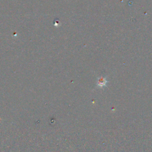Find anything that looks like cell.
I'll list each match as a JSON object with an SVG mask.
<instances>
[{"instance_id": "cell-1", "label": "cell", "mask_w": 152, "mask_h": 152, "mask_svg": "<svg viewBox=\"0 0 152 152\" xmlns=\"http://www.w3.org/2000/svg\"><path fill=\"white\" fill-rule=\"evenodd\" d=\"M108 83V80H106V77H104L103 76L97 78V86L100 87H103L105 86Z\"/></svg>"}]
</instances>
